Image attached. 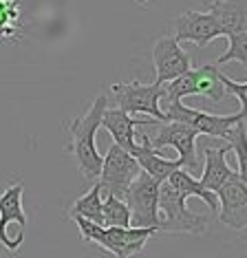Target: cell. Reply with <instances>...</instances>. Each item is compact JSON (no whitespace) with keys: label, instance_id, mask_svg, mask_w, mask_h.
Masks as SVG:
<instances>
[{"label":"cell","instance_id":"d4e9b609","mask_svg":"<svg viewBox=\"0 0 247 258\" xmlns=\"http://www.w3.org/2000/svg\"><path fill=\"white\" fill-rule=\"evenodd\" d=\"M135 3H137L139 7H148V3H150V0H135Z\"/></svg>","mask_w":247,"mask_h":258},{"label":"cell","instance_id":"8992f818","mask_svg":"<svg viewBox=\"0 0 247 258\" xmlns=\"http://www.w3.org/2000/svg\"><path fill=\"white\" fill-rule=\"evenodd\" d=\"M113 95L117 108L128 115H150L157 121H168V115L159 106V99L163 95V84L155 80L152 84H141L133 80L128 84H113Z\"/></svg>","mask_w":247,"mask_h":258},{"label":"cell","instance_id":"7a4b0ae2","mask_svg":"<svg viewBox=\"0 0 247 258\" xmlns=\"http://www.w3.org/2000/svg\"><path fill=\"white\" fill-rule=\"evenodd\" d=\"M71 219L78 223L82 238L97 243L99 247H104L117 258H131L144 251L146 243L157 234L155 227H104L82 216H71Z\"/></svg>","mask_w":247,"mask_h":258},{"label":"cell","instance_id":"7c38bea8","mask_svg":"<svg viewBox=\"0 0 247 258\" xmlns=\"http://www.w3.org/2000/svg\"><path fill=\"white\" fill-rule=\"evenodd\" d=\"M152 60H155V71H157V82L166 84L183 73L190 71V55L179 46V42L170 36L161 38L152 49Z\"/></svg>","mask_w":247,"mask_h":258},{"label":"cell","instance_id":"5b68a950","mask_svg":"<svg viewBox=\"0 0 247 258\" xmlns=\"http://www.w3.org/2000/svg\"><path fill=\"white\" fill-rule=\"evenodd\" d=\"M159 185H161L159 181L141 170L124 192L133 227H155L159 232Z\"/></svg>","mask_w":247,"mask_h":258},{"label":"cell","instance_id":"8fae6325","mask_svg":"<svg viewBox=\"0 0 247 258\" xmlns=\"http://www.w3.org/2000/svg\"><path fill=\"white\" fill-rule=\"evenodd\" d=\"M223 31L214 16L208 11H186L174 20V40L176 42H192L197 46H205L214 38H221Z\"/></svg>","mask_w":247,"mask_h":258},{"label":"cell","instance_id":"3957f363","mask_svg":"<svg viewBox=\"0 0 247 258\" xmlns=\"http://www.w3.org/2000/svg\"><path fill=\"white\" fill-rule=\"evenodd\" d=\"M141 131L148 135V142L155 150H161L163 146H170L179 152V159L188 172H194L199 168L197 161V137L199 133L190 124L183 121H139Z\"/></svg>","mask_w":247,"mask_h":258},{"label":"cell","instance_id":"7402d4cb","mask_svg":"<svg viewBox=\"0 0 247 258\" xmlns=\"http://www.w3.org/2000/svg\"><path fill=\"white\" fill-rule=\"evenodd\" d=\"M225 142L229 144V150H234L238 159V179L247 183V135H245V126L243 119L238 124H234L225 135Z\"/></svg>","mask_w":247,"mask_h":258},{"label":"cell","instance_id":"4fadbf2b","mask_svg":"<svg viewBox=\"0 0 247 258\" xmlns=\"http://www.w3.org/2000/svg\"><path fill=\"white\" fill-rule=\"evenodd\" d=\"M135 142H137V148L133 150V157L137 159L139 168L146 174H150L155 181H159V183H163L174 170L183 168L181 159H166V157L159 155V150H155L150 146L148 135L141 131V128H135Z\"/></svg>","mask_w":247,"mask_h":258},{"label":"cell","instance_id":"5bb4252c","mask_svg":"<svg viewBox=\"0 0 247 258\" xmlns=\"http://www.w3.org/2000/svg\"><path fill=\"white\" fill-rule=\"evenodd\" d=\"M208 14L219 22L223 36L247 33V0H208Z\"/></svg>","mask_w":247,"mask_h":258},{"label":"cell","instance_id":"603a6c76","mask_svg":"<svg viewBox=\"0 0 247 258\" xmlns=\"http://www.w3.org/2000/svg\"><path fill=\"white\" fill-rule=\"evenodd\" d=\"M229 38V49L223 55H219V64H225L229 60H236L247 69V33H234Z\"/></svg>","mask_w":247,"mask_h":258},{"label":"cell","instance_id":"484cf974","mask_svg":"<svg viewBox=\"0 0 247 258\" xmlns=\"http://www.w3.org/2000/svg\"><path fill=\"white\" fill-rule=\"evenodd\" d=\"M243 126H245V135H247V117H245V119H243Z\"/></svg>","mask_w":247,"mask_h":258},{"label":"cell","instance_id":"6da1fadb","mask_svg":"<svg viewBox=\"0 0 247 258\" xmlns=\"http://www.w3.org/2000/svg\"><path fill=\"white\" fill-rule=\"evenodd\" d=\"M106 106H108L106 95H97L95 102L91 104V108L80 119H73L69 124V135H71L69 152L75 157V163H78V170L82 172V177L88 181H97L99 172H102L104 157L99 155V150L95 146V135H97V128L102 126Z\"/></svg>","mask_w":247,"mask_h":258},{"label":"cell","instance_id":"ac0fdd59","mask_svg":"<svg viewBox=\"0 0 247 258\" xmlns=\"http://www.w3.org/2000/svg\"><path fill=\"white\" fill-rule=\"evenodd\" d=\"M71 216H82V219L97 223V225H104V212H102V185L99 181L91 190L86 192L84 197H80L78 201L71 205Z\"/></svg>","mask_w":247,"mask_h":258},{"label":"cell","instance_id":"52a82bcc","mask_svg":"<svg viewBox=\"0 0 247 258\" xmlns=\"http://www.w3.org/2000/svg\"><path fill=\"white\" fill-rule=\"evenodd\" d=\"M141 172L137 159L119 148L117 144L108 146V152L104 155L102 161V172H99V185L102 192H110L117 199H124V192L128 190V185L135 181V177Z\"/></svg>","mask_w":247,"mask_h":258},{"label":"cell","instance_id":"9a60e30c","mask_svg":"<svg viewBox=\"0 0 247 258\" xmlns=\"http://www.w3.org/2000/svg\"><path fill=\"white\" fill-rule=\"evenodd\" d=\"M227 152H229V144L223 146V148H205L203 157H205V166H203V174L201 179H199V183H201L205 190L214 192L225 183V181H229L234 177V170L227 166Z\"/></svg>","mask_w":247,"mask_h":258},{"label":"cell","instance_id":"44dd1931","mask_svg":"<svg viewBox=\"0 0 247 258\" xmlns=\"http://www.w3.org/2000/svg\"><path fill=\"white\" fill-rule=\"evenodd\" d=\"M104 212V227H131V210L124 199H117L115 195L106 192V199L102 201Z\"/></svg>","mask_w":247,"mask_h":258},{"label":"cell","instance_id":"ba28073f","mask_svg":"<svg viewBox=\"0 0 247 258\" xmlns=\"http://www.w3.org/2000/svg\"><path fill=\"white\" fill-rule=\"evenodd\" d=\"M161 110L168 115V121H183V124H190L199 135H210V137H219V139H225L229 128L243 119L240 113L212 115V113H205V110L188 108L181 102H168L163 104Z\"/></svg>","mask_w":247,"mask_h":258},{"label":"cell","instance_id":"d6986e66","mask_svg":"<svg viewBox=\"0 0 247 258\" xmlns=\"http://www.w3.org/2000/svg\"><path fill=\"white\" fill-rule=\"evenodd\" d=\"M194 82H197V95L210 99V102H221V99L225 97L221 73L216 71V67H212V64L194 69Z\"/></svg>","mask_w":247,"mask_h":258},{"label":"cell","instance_id":"e0dca14e","mask_svg":"<svg viewBox=\"0 0 247 258\" xmlns=\"http://www.w3.org/2000/svg\"><path fill=\"white\" fill-rule=\"evenodd\" d=\"M166 181L174 187L176 192H179V195H183L186 199L188 197H197V199H201V201L208 205L212 212L219 210V199H216V195L214 192H210V190H205V187L199 183V179H194L192 172H188V170H183V168L174 170Z\"/></svg>","mask_w":247,"mask_h":258},{"label":"cell","instance_id":"cb8c5ba5","mask_svg":"<svg viewBox=\"0 0 247 258\" xmlns=\"http://www.w3.org/2000/svg\"><path fill=\"white\" fill-rule=\"evenodd\" d=\"M221 82H223L225 93H232V95L238 97V102H240L238 113L243 115V119H245L247 117V82H234V80H229L227 75H223V73H221Z\"/></svg>","mask_w":247,"mask_h":258},{"label":"cell","instance_id":"277c9868","mask_svg":"<svg viewBox=\"0 0 247 258\" xmlns=\"http://www.w3.org/2000/svg\"><path fill=\"white\" fill-rule=\"evenodd\" d=\"M188 199L174 190L168 181L159 185V232L168 234H203L208 230V219L203 214L190 212Z\"/></svg>","mask_w":247,"mask_h":258},{"label":"cell","instance_id":"9c48e42d","mask_svg":"<svg viewBox=\"0 0 247 258\" xmlns=\"http://www.w3.org/2000/svg\"><path fill=\"white\" fill-rule=\"evenodd\" d=\"M22 183H14L0 195V243L16 251L25 240L27 214L22 210Z\"/></svg>","mask_w":247,"mask_h":258},{"label":"cell","instance_id":"2e32d148","mask_svg":"<svg viewBox=\"0 0 247 258\" xmlns=\"http://www.w3.org/2000/svg\"><path fill=\"white\" fill-rule=\"evenodd\" d=\"M102 126L110 133L113 144H117L119 148H124L126 152L133 155V150L137 148V142H135L137 119H133V115L124 113L121 108H108L106 106L104 117H102Z\"/></svg>","mask_w":247,"mask_h":258},{"label":"cell","instance_id":"ffe728a7","mask_svg":"<svg viewBox=\"0 0 247 258\" xmlns=\"http://www.w3.org/2000/svg\"><path fill=\"white\" fill-rule=\"evenodd\" d=\"M20 31V3L18 0H0V40H18Z\"/></svg>","mask_w":247,"mask_h":258},{"label":"cell","instance_id":"30bf717a","mask_svg":"<svg viewBox=\"0 0 247 258\" xmlns=\"http://www.w3.org/2000/svg\"><path fill=\"white\" fill-rule=\"evenodd\" d=\"M219 221L232 230H245L247 227V183L234 174L229 181H225L219 190Z\"/></svg>","mask_w":247,"mask_h":258}]
</instances>
